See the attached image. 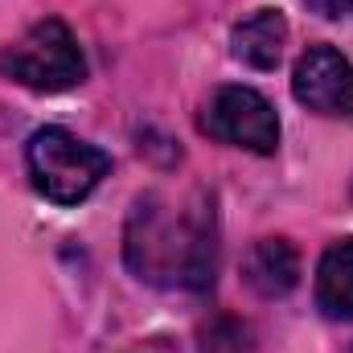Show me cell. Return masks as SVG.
<instances>
[{"mask_svg":"<svg viewBox=\"0 0 353 353\" xmlns=\"http://www.w3.org/2000/svg\"><path fill=\"white\" fill-rule=\"evenodd\" d=\"M123 255L136 279L161 283V288H189L205 292L214 283V210L197 197L193 205H181L165 193H148L132 205Z\"/></svg>","mask_w":353,"mask_h":353,"instance_id":"1","label":"cell"},{"mask_svg":"<svg viewBox=\"0 0 353 353\" xmlns=\"http://www.w3.org/2000/svg\"><path fill=\"white\" fill-rule=\"evenodd\" d=\"M25 165H29L33 189L41 197H50L54 205H79L107 176L111 157L103 148L87 144V140H79L66 128H41V132L29 136Z\"/></svg>","mask_w":353,"mask_h":353,"instance_id":"2","label":"cell"},{"mask_svg":"<svg viewBox=\"0 0 353 353\" xmlns=\"http://www.w3.org/2000/svg\"><path fill=\"white\" fill-rule=\"evenodd\" d=\"M0 74L29 90L54 94V90L79 87L87 79V58H83L74 33L58 17H46L0 54Z\"/></svg>","mask_w":353,"mask_h":353,"instance_id":"3","label":"cell"},{"mask_svg":"<svg viewBox=\"0 0 353 353\" xmlns=\"http://www.w3.org/2000/svg\"><path fill=\"white\" fill-rule=\"evenodd\" d=\"M201 132L218 144L247 148L271 157L279 148V115L259 90L251 87H218L201 107Z\"/></svg>","mask_w":353,"mask_h":353,"instance_id":"4","label":"cell"},{"mask_svg":"<svg viewBox=\"0 0 353 353\" xmlns=\"http://www.w3.org/2000/svg\"><path fill=\"white\" fill-rule=\"evenodd\" d=\"M292 94L316 115L353 119V66L333 46H308L292 70Z\"/></svg>","mask_w":353,"mask_h":353,"instance_id":"5","label":"cell"},{"mask_svg":"<svg viewBox=\"0 0 353 353\" xmlns=\"http://www.w3.org/2000/svg\"><path fill=\"white\" fill-rule=\"evenodd\" d=\"M243 279L247 288H255L259 296L275 300V296H288L300 279V255L288 239H259L251 243L247 259H243Z\"/></svg>","mask_w":353,"mask_h":353,"instance_id":"6","label":"cell"},{"mask_svg":"<svg viewBox=\"0 0 353 353\" xmlns=\"http://www.w3.org/2000/svg\"><path fill=\"white\" fill-rule=\"evenodd\" d=\"M283 41H288V21L275 8H259L255 17L234 25L230 54L251 70H275L283 58Z\"/></svg>","mask_w":353,"mask_h":353,"instance_id":"7","label":"cell"},{"mask_svg":"<svg viewBox=\"0 0 353 353\" xmlns=\"http://www.w3.org/2000/svg\"><path fill=\"white\" fill-rule=\"evenodd\" d=\"M316 308L329 321H353V239L329 243L316 263Z\"/></svg>","mask_w":353,"mask_h":353,"instance_id":"8","label":"cell"},{"mask_svg":"<svg viewBox=\"0 0 353 353\" xmlns=\"http://www.w3.org/2000/svg\"><path fill=\"white\" fill-rule=\"evenodd\" d=\"M251 325L230 316V312H218L210 316L201 329H197V350L201 353H251L255 341H251Z\"/></svg>","mask_w":353,"mask_h":353,"instance_id":"9","label":"cell"},{"mask_svg":"<svg viewBox=\"0 0 353 353\" xmlns=\"http://www.w3.org/2000/svg\"><path fill=\"white\" fill-rule=\"evenodd\" d=\"M325 21H353V0H304Z\"/></svg>","mask_w":353,"mask_h":353,"instance_id":"10","label":"cell"}]
</instances>
